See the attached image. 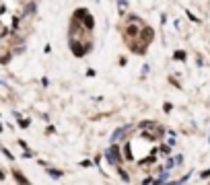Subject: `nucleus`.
I'll list each match as a JSON object with an SVG mask.
<instances>
[{
	"mask_svg": "<svg viewBox=\"0 0 210 185\" xmlns=\"http://www.w3.org/2000/svg\"><path fill=\"white\" fill-rule=\"evenodd\" d=\"M202 177H210V169H206L204 173H202Z\"/></svg>",
	"mask_w": 210,
	"mask_h": 185,
	"instance_id": "nucleus-9",
	"label": "nucleus"
},
{
	"mask_svg": "<svg viewBox=\"0 0 210 185\" xmlns=\"http://www.w3.org/2000/svg\"><path fill=\"white\" fill-rule=\"evenodd\" d=\"M161 152H163V154H169V146H165V144H163V146H161Z\"/></svg>",
	"mask_w": 210,
	"mask_h": 185,
	"instance_id": "nucleus-8",
	"label": "nucleus"
},
{
	"mask_svg": "<svg viewBox=\"0 0 210 185\" xmlns=\"http://www.w3.org/2000/svg\"><path fill=\"white\" fill-rule=\"evenodd\" d=\"M132 130H134L132 123H130V126H124V128H117V130L113 132V136H111V142H117L120 138H124V136L128 134V132H132Z\"/></svg>",
	"mask_w": 210,
	"mask_h": 185,
	"instance_id": "nucleus-1",
	"label": "nucleus"
},
{
	"mask_svg": "<svg viewBox=\"0 0 210 185\" xmlns=\"http://www.w3.org/2000/svg\"><path fill=\"white\" fill-rule=\"evenodd\" d=\"M124 152H126V158H128V161H132V146H130V144H126V146H124Z\"/></svg>",
	"mask_w": 210,
	"mask_h": 185,
	"instance_id": "nucleus-3",
	"label": "nucleus"
},
{
	"mask_svg": "<svg viewBox=\"0 0 210 185\" xmlns=\"http://www.w3.org/2000/svg\"><path fill=\"white\" fill-rule=\"evenodd\" d=\"M173 58H175V60H181V62H183V60H186V52H181V49H177L175 54H173Z\"/></svg>",
	"mask_w": 210,
	"mask_h": 185,
	"instance_id": "nucleus-4",
	"label": "nucleus"
},
{
	"mask_svg": "<svg viewBox=\"0 0 210 185\" xmlns=\"http://www.w3.org/2000/svg\"><path fill=\"white\" fill-rule=\"evenodd\" d=\"M15 179H17V181H21V183H27V179H25L23 175H19V173H15Z\"/></svg>",
	"mask_w": 210,
	"mask_h": 185,
	"instance_id": "nucleus-7",
	"label": "nucleus"
},
{
	"mask_svg": "<svg viewBox=\"0 0 210 185\" xmlns=\"http://www.w3.org/2000/svg\"><path fill=\"white\" fill-rule=\"evenodd\" d=\"M48 173L49 175H54V177H62V171H58V169H49Z\"/></svg>",
	"mask_w": 210,
	"mask_h": 185,
	"instance_id": "nucleus-6",
	"label": "nucleus"
},
{
	"mask_svg": "<svg viewBox=\"0 0 210 185\" xmlns=\"http://www.w3.org/2000/svg\"><path fill=\"white\" fill-rule=\"evenodd\" d=\"M167 179H169V173H167V171H163V173H161V177H159V179H156L155 183H165Z\"/></svg>",
	"mask_w": 210,
	"mask_h": 185,
	"instance_id": "nucleus-5",
	"label": "nucleus"
},
{
	"mask_svg": "<svg viewBox=\"0 0 210 185\" xmlns=\"http://www.w3.org/2000/svg\"><path fill=\"white\" fill-rule=\"evenodd\" d=\"M107 161L111 162V165L120 162V148H117V146H111V148L107 150Z\"/></svg>",
	"mask_w": 210,
	"mask_h": 185,
	"instance_id": "nucleus-2",
	"label": "nucleus"
}]
</instances>
